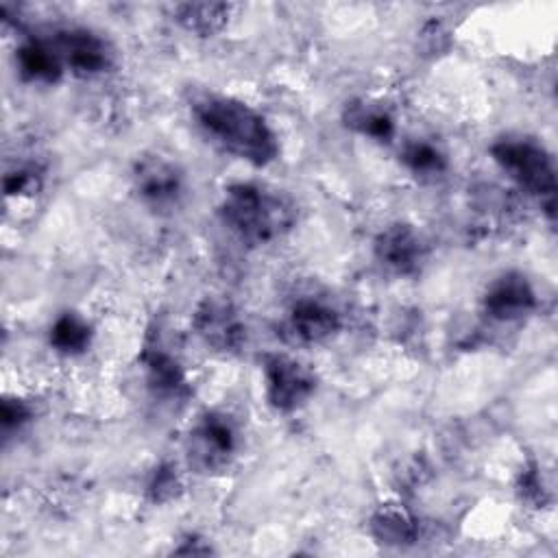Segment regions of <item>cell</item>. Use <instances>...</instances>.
Returning <instances> with one entry per match:
<instances>
[{
  "instance_id": "44dd1931",
  "label": "cell",
  "mask_w": 558,
  "mask_h": 558,
  "mask_svg": "<svg viewBox=\"0 0 558 558\" xmlns=\"http://www.w3.org/2000/svg\"><path fill=\"white\" fill-rule=\"evenodd\" d=\"M2 429L11 432L24 425L31 418V408L22 399H4L2 401Z\"/></svg>"
},
{
  "instance_id": "52a82bcc",
  "label": "cell",
  "mask_w": 558,
  "mask_h": 558,
  "mask_svg": "<svg viewBox=\"0 0 558 558\" xmlns=\"http://www.w3.org/2000/svg\"><path fill=\"white\" fill-rule=\"evenodd\" d=\"M133 183L140 198L155 209H172L183 194L181 170L159 155L142 157L135 163Z\"/></svg>"
},
{
  "instance_id": "2e32d148",
  "label": "cell",
  "mask_w": 558,
  "mask_h": 558,
  "mask_svg": "<svg viewBox=\"0 0 558 558\" xmlns=\"http://www.w3.org/2000/svg\"><path fill=\"white\" fill-rule=\"evenodd\" d=\"M229 17V4L220 2H192L177 7V20L183 28L196 35H214L218 33Z\"/></svg>"
},
{
  "instance_id": "7c38bea8",
  "label": "cell",
  "mask_w": 558,
  "mask_h": 558,
  "mask_svg": "<svg viewBox=\"0 0 558 558\" xmlns=\"http://www.w3.org/2000/svg\"><path fill=\"white\" fill-rule=\"evenodd\" d=\"M15 63L20 74L33 83H54L63 72V63L50 41L28 39L17 48Z\"/></svg>"
},
{
  "instance_id": "ba28073f",
  "label": "cell",
  "mask_w": 558,
  "mask_h": 558,
  "mask_svg": "<svg viewBox=\"0 0 558 558\" xmlns=\"http://www.w3.org/2000/svg\"><path fill=\"white\" fill-rule=\"evenodd\" d=\"M536 307V294L521 272H504L484 294V312L499 323L519 320Z\"/></svg>"
},
{
  "instance_id": "9c48e42d",
  "label": "cell",
  "mask_w": 558,
  "mask_h": 558,
  "mask_svg": "<svg viewBox=\"0 0 558 558\" xmlns=\"http://www.w3.org/2000/svg\"><path fill=\"white\" fill-rule=\"evenodd\" d=\"M196 333L218 351H233L244 340V325L227 301L207 299L194 316Z\"/></svg>"
},
{
  "instance_id": "8fae6325",
  "label": "cell",
  "mask_w": 558,
  "mask_h": 558,
  "mask_svg": "<svg viewBox=\"0 0 558 558\" xmlns=\"http://www.w3.org/2000/svg\"><path fill=\"white\" fill-rule=\"evenodd\" d=\"M288 327L301 342H320L340 329V316L318 299H299L290 310Z\"/></svg>"
},
{
  "instance_id": "5bb4252c",
  "label": "cell",
  "mask_w": 558,
  "mask_h": 558,
  "mask_svg": "<svg viewBox=\"0 0 558 558\" xmlns=\"http://www.w3.org/2000/svg\"><path fill=\"white\" fill-rule=\"evenodd\" d=\"M344 122L347 126L371 140L388 142L395 135V118L390 116V111L381 105H373L366 100L351 102L344 111Z\"/></svg>"
},
{
  "instance_id": "3957f363",
  "label": "cell",
  "mask_w": 558,
  "mask_h": 558,
  "mask_svg": "<svg viewBox=\"0 0 558 558\" xmlns=\"http://www.w3.org/2000/svg\"><path fill=\"white\" fill-rule=\"evenodd\" d=\"M497 166L527 194L554 198L556 170L549 153L525 137H504L490 146Z\"/></svg>"
},
{
  "instance_id": "ffe728a7",
  "label": "cell",
  "mask_w": 558,
  "mask_h": 558,
  "mask_svg": "<svg viewBox=\"0 0 558 558\" xmlns=\"http://www.w3.org/2000/svg\"><path fill=\"white\" fill-rule=\"evenodd\" d=\"M148 488H150V495L155 501H166V499L174 497L177 488H179V475L174 473V466H170V464L159 466Z\"/></svg>"
},
{
  "instance_id": "277c9868",
  "label": "cell",
  "mask_w": 558,
  "mask_h": 558,
  "mask_svg": "<svg viewBox=\"0 0 558 558\" xmlns=\"http://www.w3.org/2000/svg\"><path fill=\"white\" fill-rule=\"evenodd\" d=\"M266 399L277 412L301 408L316 390V375L290 355H268L264 362Z\"/></svg>"
},
{
  "instance_id": "ac0fdd59",
  "label": "cell",
  "mask_w": 558,
  "mask_h": 558,
  "mask_svg": "<svg viewBox=\"0 0 558 558\" xmlns=\"http://www.w3.org/2000/svg\"><path fill=\"white\" fill-rule=\"evenodd\" d=\"M401 159L414 174H440L447 166L445 155L425 140L408 142L401 150Z\"/></svg>"
},
{
  "instance_id": "d6986e66",
  "label": "cell",
  "mask_w": 558,
  "mask_h": 558,
  "mask_svg": "<svg viewBox=\"0 0 558 558\" xmlns=\"http://www.w3.org/2000/svg\"><path fill=\"white\" fill-rule=\"evenodd\" d=\"M39 185V174L33 168H17L7 172L4 177V194L7 196H22L35 192Z\"/></svg>"
},
{
  "instance_id": "4fadbf2b",
  "label": "cell",
  "mask_w": 558,
  "mask_h": 558,
  "mask_svg": "<svg viewBox=\"0 0 558 558\" xmlns=\"http://www.w3.org/2000/svg\"><path fill=\"white\" fill-rule=\"evenodd\" d=\"M144 366H146L148 384L155 390V395L179 397V395L187 392V381H185L181 364L163 349H157V347L146 349Z\"/></svg>"
},
{
  "instance_id": "8992f818",
  "label": "cell",
  "mask_w": 558,
  "mask_h": 558,
  "mask_svg": "<svg viewBox=\"0 0 558 558\" xmlns=\"http://www.w3.org/2000/svg\"><path fill=\"white\" fill-rule=\"evenodd\" d=\"M61 63L78 76H94L111 65V48L87 28H61L50 39Z\"/></svg>"
},
{
  "instance_id": "30bf717a",
  "label": "cell",
  "mask_w": 558,
  "mask_h": 558,
  "mask_svg": "<svg viewBox=\"0 0 558 558\" xmlns=\"http://www.w3.org/2000/svg\"><path fill=\"white\" fill-rule=\"evenodd\" d=\"M377 259L397 275H412L421 268L425 248L410 225H390L375 240Z\"/></svg>"
},
{
  "instance_id": "5b68a950",
  "label": "cell",
  "mask_w": 558,
  "mask_h": 558,
  "mask_svg": "<svg viewBox=\"0 0 558 558\" xmlns=\"http://www.w3.org/2000/svg\"><path fill=\"white\" fill-rule=\"evenodd\" d=\"M238 447L233 421L222 412H207L190 434V460L201 471L222 469Z\"/></svg>"
},
{
  "instance_id": "6da1fadb",
  "label": "cell",
  "mask_w": 558,
  "mask_h": 558,
  "mask_svg": "<svg viewBox=\"0 0 558 558\" xmlns=\"http://www.w3.org/2000/svg\"><path fill=\"white\" fill-rule=\"evenodd\" d=\"M192 113L203 133L238 159L266 166L279 153L277 137L264 116L238 98L203 94L192 102Z\"/></svg>"
},
{
  "instance_id": "7a4b0ae2",
  "label": "cell",
  "mask_w": 558,
  "mask_h": 558,
  "mask_svg": "<svg viewBox=\"0 0 558 558\" xmlns=\"http://www.w3.org/2000/svg\"><path fill=\"white\" fill-rule=\"evenodd\" d=\"M222 222L248 244H266L288 233L296 218L292 201L257 183H233L220 201Z\"/></svg>"
},
{
  "instance_id": "e0dca14e",
  "label": "cell",
  "mask_w": 558,
  "mask_h": 558,
  "mask_svg": "<svg viewBox=\"0 0 558 558\" xmlns=\"http://www.w3.org/2000/svg\"><path fill=\"white\" fill-rule=\"evenodd\" d=\"M89 338H92V329H89L87 320L74 312L61 314L50 327L52 349L59 353H65V355L83 353L89 344Z\"/></svg>"
},
{
  "instance_id": "9a60e30c",
  "label": "cell",
  "mask_w": 558,
  "mask_h": 558,
  "mask_svg": "<svg viewBox=\"0 0 558 558\" xmlns=\"http://www.w3.org/2000/svg\"><path fill=\"white\" fill-rule=\"evenodd\" d=\"M371 530L384 545H408L416 538L414 519L399 506H381L371 519Z\"/></svg>"
}]
</instances>
